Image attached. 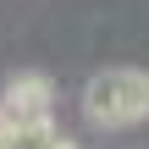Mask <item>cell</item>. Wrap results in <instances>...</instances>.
Here are the masks:
<instances>
[{"label": "cell", "instance_id": "6da1fadb", "mask_svg": "<svg viewBox=\"0 0 149 149\" xmlns=\"http://www.w3.org/2000/svg\"><path fill=\"white\" fill-rule=\"evenodd\" d=\"M83 116L100 133H127L149 122V72L144 66H105L83 83Z\"/></svg>", "mask_w": 149, "mask_h": 149}, {"label": "cell", "instance_id": "7a4b0ae2", "mask_svg": "<svg viewBox=\"0 0 149 149\" xmlns=\"http://www.w3.org/2000/svg\"><path fill=\"white\" fill-rule=\"evenodd\" d=\"M6 127H55V83L44 72H17L0 88Z\"/></svg>", "mask_w": 149, "mask_h": 149}, {"label": "cell", "instance_id": "3957f363", "mask_svg": "<svg viewBox=\"0 0 149 149\" xmlns=\"http://www.w3.org/2000/svg\"><path fill=\"white\" fill-rule=\"evenodd\" d=\"M39 149H83V144H77V138H66V133L55 127V133H50V138H44V144H39Z\"/></svg>", "mask_w": 149, "mask_h": 149}, {"label": "cell", "instance_id": "277c9868", "mask_svg": "<svg viewBox=\"0 0 149 149\" xmlns=\"http://www.w3.org/2000/svg\"><path fill=\"white\" fill-rule=\"evenodd\" d=\"M6 133H11V127H6V111H0V149H6Z\"/></svg>", "mask_w": 149, "mask_h": 149}]
</instances>
